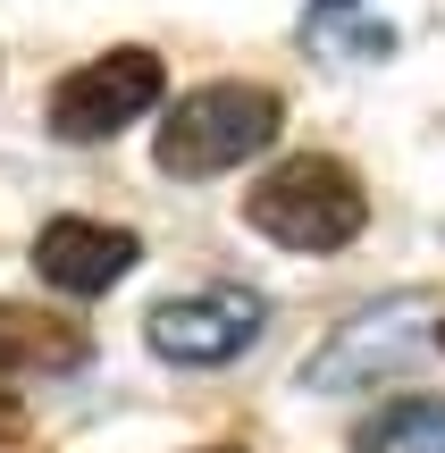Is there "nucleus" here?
I'll return each mask as SVG.
<instances>
[{"mask_svg":"<svg viewBox=\"0 0 445 453\" xmlns=\"http://www.w3.org/2000/svg\"><path fill=\"white\" fill-rule=\"evenodd\" d=\"M160 59L151 50H110V59H84L76 76H59V93H50V134L59 143H110L118 127H134V118L160 101Z\"/></svg>","mask_w":445,"mask_h":453,"instance_id":"nucleus-4","label":"nucleus"},{"mask_svg":"<svg viewBox=\"0 0 445 453\" xmlns=\"http://www.w3.org/2000/svg\"><path fill=\"white\" fill-rule=\"evenodd\" d=\"M261 327H269V303L252 286H202V294H168L143 319V336H151V353L177 361V370H219V361L252 353Z\"/></svg>","mask_w":445,"mask_h":453,"instance_id":"nucleus-3","label":"nucleus"},{"mask_svg":"<svg viewBox=\"0 0 445 453\" xmlns=\"http://www.w3.org/2000/svg\"><path fill=\"white\" fill-rule=\"evenodd\" d=\"M211 453H235V445H211Z\"/></svg>","mask_w":445,"mask_h":453,"instance_id":"nucleus-11","label":"nucleus"},{"mask_svg":"<svg viewBox=\"0 0 445 453\" xmlns=\"http://www.w3.org/2000/svg\"><path fill=\"white\" fill-rule=\"evenodd\" d=\"M353 453H445V403L437 395H403V403L370 411L353 428Z\"/></svg>","mask_w":445,"mask_h":453,"instance_id":"nucleus-8","label":"nucleus"},{"mask_svg":"<svg viewBox=\"0 0 445 453\" xmlns=\"http://www.w3.org/2000/svg\"><path fill=\"white\" fill-rule=\"evenodd\" d=\"M278 118H286L278 93H261V84H202L168 110L151 160H160V177H227L278 143Z\"/></svg>","mask_w":445,"mask_h":453,"instance_id":"nucleus-2","label":"nucleus"},{"mask_svg":"<svg viewBox=\"0 0 445 453\" xmlns=\"http://www.w3.org/2000/svg\"><path fill=\"white\" fill-rule=\"evenodd\" d=\"M429 344H445V303H437V336H429Z\"/></svg>","mask_w":445,"mask_h":453,"instance_id":"nucleus-9","label":"nucleus"},{"mask_svg":"<svg viewBox=\"0 0 445 453\" xmlns=\"http://www.w3.org/2000/svg\"><path fill=\"white\" fill-rule=\"evenodd\" d=\"M134 260H143V243H134L127 226H101V219H50L42 235H34V269H42V286L76 294V303L110 294Z\"/></svg>","mask_w":445,"mask_h":453,"instance_id":"nucleus-5","label":"nucleus"},{"mask_svg":"<svg viewBox=\"0 0 445 453\" xmlns=\"http://www.w3.org/2000/svg\"><path fill=\"white\" fill-rule=\"evenodd\" d=\"M412 311H429V303H387V311H362V319H353L345 336H336L328 353L311 361V378H319V387H362V378L395 370V361L412 353V336H395Z\"/></svg>","mask_w":445,"mask_h":453,"instance_id":"nucleus-6","label":"nucleus"},{"mask_svg":"<svg viewBox=\"0 0 445 453\" xmlns=\"http://www.w3.org/2000/svg\"><path fill=\"white\" fill-rule=\"evenodd\" d=\"M84 361V327L50 319L34 303H0V378H34V370H76Z\"/></svg>","mask_w":445,"mask_h":453,"instance_id":"nucleus-7","label":"nucleus"},{"mask_svg":"<svg viewBox=\"0 0 445 453\" xmlns=\"http://www.w3.org/2000/svg\"><path fill=\"white\" fill-rule=\"evenodd\" d=\"M0 428H9V403H0Z\"/></svg>","mask_w":445,"mask_h":453,"instance_id":"nucleus-10","label":"nucleus"},{"mask_svg":"<svg viewBox=\"0 0 445 453\" xmlns=\"http://www.w3.org/2000/svg\"><path fill=\"white\" fill-rule=\"evenodd\" d=\"M244 219L261 226L269 243H286V252H345L370 226V194H362V177H353L345 160L295 151V160H278L244 194Z\"/></svg>","mask_w":445,"mask_h":453,"instance_id":"nucleus-1","label":"nucleus"}]
</instances>
